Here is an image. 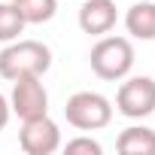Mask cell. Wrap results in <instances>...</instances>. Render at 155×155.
<instances>
[{"instance_id":"1","label":"cell","mask_w":155,"mask_h":155,"mask_svg":"<svg viewBox=\"0 0 155 155\" xmlns=\"http://www.w3.org/2000/svg\"><path fill=\"white\" fill-rule=\"evenodd\" d=\"M52 67V49L40 40H12L0 52V76L18 79V76H43Z\"/></svg>"},{"instance_id":"2","label":"cell","mask_w":155,"mask_h":155,"mask_svg":"<svg viewBox=\"0 0 155 155\" xmlns=\"http://www.w3.org/2000/svg\"><path fill=\"white\" fill-rule=\"evenodd\" d=\"M88 61H91V70L101 76V79L119 82V79H125V76L131 73V67H134V46H131L128 37H107L104 34L94 43Z\"/></svg>"},{"instance_id":"3","label":"cell","mask_w":155,"mask_h":155,"mask_svg":"<svg viewBox=\"0 0 155 155\" xmlns=\"http://www.w3.org/2000/svg\"><path fill=\"white\" fill-rule=\"evenodd\" d=\"M64 119L79 131H101L113 122V104L101 91H76L73 97H67Z\"/></svg>"},{"instance_id":"4","label":"cell","mask_w":155,"mask_h":155,"mask_svg":"<svg viewBox=\"0 0 155 155\" xmlns=\"http://www.w3.org/2000/svg\"><path fill=\"white\" fill-rule=\"evenodd\" d=\"M116 110L125 119H146L155 113V79L152 76H131L119 85Z\"/></svg>"},{"instance_id":"5","label":"cell","mask_w":155,"mask_h":155,"mask_svg":"<svg viewBox=\"0 0 155 155\" xmlns=\"http://www.w3.org/2000/svg\"><path fill=\"white\" fill-rule=\"evenodd\" d=\"M40 79L43 76H18V79H12L9 107L21 122L49 113V91H46V85Z\"/></svg>"},{"instance_id":"6","label":"cell","mask_w":155,"mask_h":155,"mask_svg":"<svg viewBox=\"0 0 155 155\" xmlns=\"http://www.w3.org/2000/svg\"><path fill=\"white\" fill-rule=\"evenodd\" d=\"M18 146L28 155H52L61 149V128L49 119V113L37 119H25L18 131Z\"/></svg>"},{"instance_id":"7","label":"cell","mask_w":155,"mask_h":155,"mask_svg":"<svg viewBox=\"0 0 155 155\" xmlns=\"http://www.w3.org/2000/svg\"><path fill=\"white\" fill-rule=\"evenodd\" d=\"M116 3L113 0H85L79 6V28L91 37H104L116 28Z\"/></svg>"},{"instance_id":"8","label":"cell","mask_w":155,"mask_h":155,"mask_svg":"<svg viewBox=\"0 0 155 155\" xmlns=\"http://www.w3.org/2000/svg\"><path fill=\"white\" fill-rule=\"evenodd\" d=\"M125 28L134 40H155V0L134 3L125 15Z\"/></svg>"},{"instance_id":"9","label":"cell","mask_w":155,"mask_h":155,"mask_svg":"<svg viewBox=\"0 0 155 155\" xmlns=\"http://www.w3.org/2000/svg\"><path fill=\"white\" fill-rule=\"evenodd\" d=\"M116 149L122 155H155V131L143 125H131L119 134Z\"/></svg>"},{"instance_id":"10","label":"cell","mask_w":155,"mask_h":155,"mask_svg":"<svg viewBox=\"0 0 155 155\" xmlns=\"http://www.w3.org/2000/svg\"><path fill=\"white\" fill-rule=\"evenodd\" d=\"M15 9L21 12L25 25H43L52 21L58 12V0H12Z\"/></svg>"},{"instance_id":"11","label":"cell","mask_w":155,"mask_h":155,"mask_svg":"<svg viewBox=\"0 0 155 155\" xmlns=\"http://www.w3.org/2000/svg\"><path fill=\"white\" fill-rule=\"evenodd\" d=\"M25 31V18L15 3H0V43H12Z\"/></svg>"},{"instance_id":"12","label":"cell","mask_w":155,"mask_h":155,"mask_svg":"<svg viewBox=\"0 0 155 155\" xmlns=\"http://www.w3.org/2000/svg\"><path fill=\"white\" fill-rule=\"evenodd\" d=\"M64 149H67V155H79V152H85V155H101V152H104V146H101L97 140H91V137L67 140V143H64Z\"/></svg>"},{"instance_id":"13","label":"cell","mask_w":155,"mask_h":155,"mask_svg":"<svg viewBox=\"0 0 155 155\" xmlns=\"http://www.w3.org/2000/svg\"><path fill=\"white\" fill-rule=\"evenodd\" d=\"M9 116H12V107H9V101L0 94V131L6 128V122H9Z\"/></svg>"}]
</instances>
